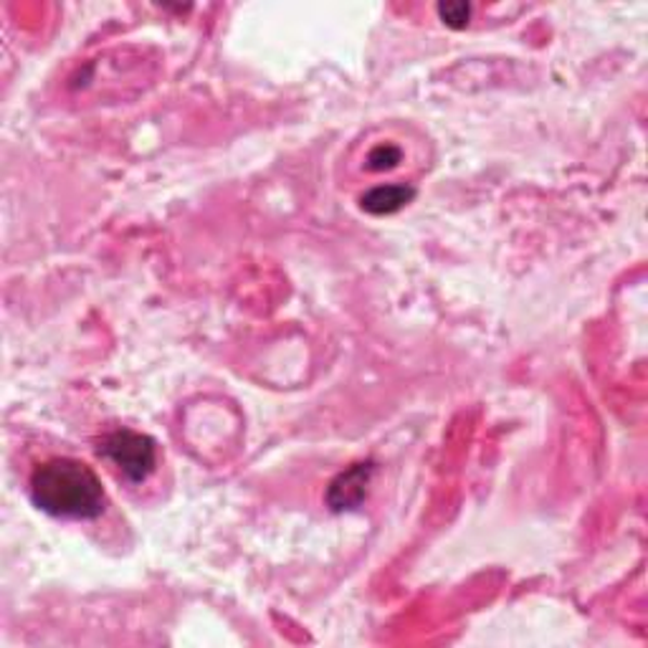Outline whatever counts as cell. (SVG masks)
<instances>
[{
    "label": "cell",
    "instance_id": "cell-1",
    "mask_svg": "<svg viewBox=\"0 0 648 648\" xmlns=\"http://www.w3.org/2000/svg\"><path fill=\"white\" fill-rule=\"evenodd\" d=\"M31 500L56 519H96L107 507L102 479L79 458H49L31 474Z\"/></svg>",
    "mask_w": 648,
    "mask_h": 648
},
{
    "label": "cell",
    "instance_id": "cell-2",
    "mask_svg": "<svg viewBox=\"0 0 648 648\" xmlns=\"http://www.w3.org/2000/svg\"><path fill=\"white\" fill-rule=\"evenodd\" d=\"M96 454L127 484H142L157 466L155 441L130 428H119L104 436Z\"/></svg>",
    "mask_w": 648,
    "mask_h": 648
},
{
    "label": "cell",
    "instance_id": "cell-3",
    "mask_svg": "<svg viewBox=\"0 0 648 648\" xmlns=\"http://www.w3.org/2000/svg\"><path fill=\"white\" fill-rule=\"evenodd\" d=\"M373 477V464H355L352 469L342 471L333 484H329L327 492V504L335 511H345V509H355L360 502L365 500L367 494V484H371Z\"/></svg>",
    "mask_w": 648,
    "mask_h": 648
},
{
    "label": "cell",
    "instance_id": "cell-4",
    "mask_svg": "<svg viewBox=\"0 0 648 648\" xmlns=\"http://www.w3.org/2000/svg\"><path fill=\"white\" fill-rule=\"evenodd\" d=\"M416 198L411 183H378L360 195V208L371 216H390L409 206Z\"/></svg>",
    "mask_w": 648,
    "mask_h": 648
},
{
    "label": "cell",
    "instance_id": "cell-5",
    "mask_svg": "<svg viewBox=\"0 0 648 648\" xmlns=\"http://www.w3.org/2000/svg\"><path fill=\"white\" fill-rule=\"evenodd\" d=\"M360 163H363V170L371 172V176L393 172L405 163V147L398 140H378L365 150Z\"/></svg>",
    "mask_w": 648,
    "mask_h": 648
},
{
    "label": "cell",
    "instance_id": "cell-6",
    "mask_svg": "<svg viewBox=\"0 0 648 648\" xmlns=\"http://www.w3.org/2000/svg\"><path fill=\"white\" fill-rule=\"evenodd\" d=\"M439 16L443 18V24L451 28H464L471 18V5L469 3H441Z\"/></svg>",
    "mask_w": 648,
    "mask_h": 648
}]
</instances>
